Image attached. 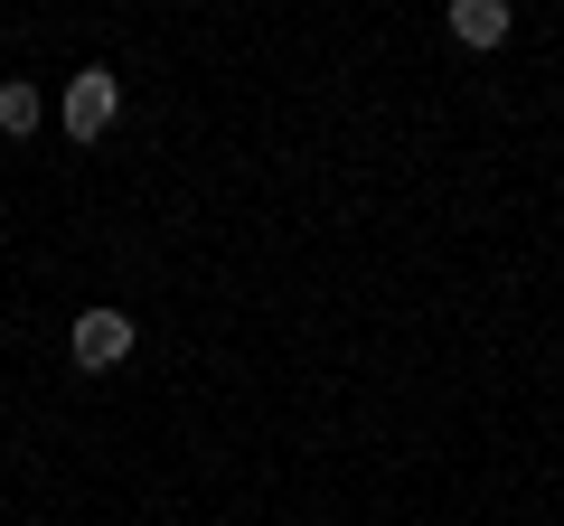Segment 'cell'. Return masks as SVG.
<instances>
[{
  "mask_svg": "<svg viewBox=\"0 0 564 526\" xmlns=\"http://www.w3.org/2000/svg\"><path fill=\"white\" fill-rule=\"evenodd\" d=\"M66 348H76V366H85V376H95V366H122V358H132V320L95 302V310L76 320V339H66Z\"/></svg>",
  "mask_w": 564,
  "mask_h": 526,
  "instance_id": "7a4b0ae2",
  "label": "cell"
},
{
  "mask_svg": "<svg viewBox=\"0 0 564 526\" xmlns=\"http://www.w3.org/2000/svg\"><path fill=\"white\" fill-rule=\"evenodd\" d=\"M452 39L462 47H499L508 39V0H452Z\"/></svg>",
  "mask_w": 564,
  "mask_h": 526,
  "instance_id": "3957f363",
  "label": "cell"
},
{
  "mask_svg": "<svg viewBox=\"0 0 564 526\" xmlns=\"http://www.w3.org/2000/svg\"><path fill=\"white\" fill-rule=\"evenodd\" d=\"M0 132H10V142L39 132V95H29V85H0Z\"/></svg>",
  "mask_w": 564,
  "mask_h": 526,
  "instance_id": "277c9868",
  "label": "cell"
},
{
  "mask_svg": "<svg viewBox=\"0 0 564 526\" xmlns=\"http://www.w3.org/2000/svg\"><path fill=\"white\" fill-rule=\"evenodd\" d=\"M66 132H76V142H104V132H113V113H122V85H113V66H85V76H66Z\"/></svg>",
  "mask_w": 564,
  "mask_h": 526,
  "instance_id": "6da1fadb",
  "label": "cell"
}]
</instances>
